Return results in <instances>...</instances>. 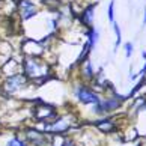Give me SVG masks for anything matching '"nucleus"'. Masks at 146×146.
<instances>
[{
  "label": "nucleus",
  "mask_w": 146,
  "mask_h": 146,
  "mask_svg": "<svg viewBox=\"0 0 146 146\" xmlns=\"http://www.w3.org/2000/svg\"><path fill=\"white\" fill-rule=\"evenodd\" d=\"M77 68V74H78V80L80 82H84V83H90L95 77V68H94V63H92L90 57L84 59V60L78 62L74 65Z\"/></svg>",
  "instance_id": "obj_8"
},
{
  "label": "nucleus",
  "mask_w": 146,
  "mask_h": 146,
  "mask_svg": "<svg viewBox=\"0 0 146 146\" xmlns=\"http://www.w3.org/2000/svg\"><path fill=\"white\" fill-rule=\"evenodd\" d=\"M74 127V117L71 115H59L51 122L45 123V133L50 136H66Z\"/></svg>",
  "instance_id": "obj_5"
},
{
  "label": "nucleus",
  "mask_w": 146,
  "mask_h": 146,
  "mask_svg": "<svg viewBox=\"0 0 146 146\" xmlns=\"http://www.w3.org/2000/svg\"><path fill=\"white\" fill-rule=\"evenodd\" d=\"M21 72H23L30 84L41 86L53 78V65L48 59L42 56H23L21 59Z\"/></svg>",
  "instance_id": "obj_1"
},
{
  "label": "nucleus",
  "mask_w": 146,
  "mask_h": 146,
  "mask_svg": "<svg viewBox=\"0 0 146 146\" xmlns=\"http://www.w3.org/2000/svg\"><path fill=\"white\" fill-rule=\"evenodd\" d=\"M17 12H18L20 18L23 21H29L32 18L38 17V14H39V6H38L35 2H32V0H18Z\"/></svg>",
  "instance_id": "obj_7"
},
{
  "label": "nucleus",
  "mask_w": 146,
  "mask_h": 146,
  "mask_svg": "<svg viewBox=\"0 0 146 146\" xmlns=\"http://www.w3.org/2000/svg\"><path fill=\"white\" fill-rule=\"evenodd\" d=\"M111 29H113V32H115V36H116V45H115V50H117L119 45H121V42H122V30H121V26H119L116 21L111 24Z\"/></svg>",
  "instance_id": "obj_12"
},
{
  "label": "nucleus",
  "mask_w": 146,
  "mask_h": 146,
  "mask_svg": "<svg viewBox=\"0 0 146 146\" xmlns=\"http://www.w3.org/2000/svg\"><path fill=\"white\" fill-rule=\"evenodd\" d=\"M134 44L131 41H127V42H123V51H125V56H127V59H129L133 54H134Z\"/></svg>",
  "instance_id": "obj_14"
},
{
  "label": "nucleus",
  "mask_w": 146,
  "mask_h": 146,
  "mask_svg": "<svg viewBox=\"0 0 146 146\" xmlns=\"http://www.w3.org/2000/svg\"><path fill=\"white\" fill-rule=\"evenodd\" d=\"M33 113H35L36 121H39L42 123H48V122H51L53 119H56L59 116L56 107L53 106V104L44 102L42 100L36 101V107L33 109Z\"/></svg>",
  "instance_id": "obj_6"
},
{
  "label": "nucleus",
  "mask_w": 146,
  "mask_h": 146,
  "mask_svg": "<svg viewBox=\"0 0 146 146\" xmlns=\"http://www.w3.org/2000/svg\"><path fill=\"white\" fill-rule=\"evenodd\" d=\"M59 146H80V145H78L77 142H75L74 139L63 136V137H62V140H60V145H59Z\"/></svg>",
  "instance_id": "obj_16"
},
{
  "label": "nucleus",
  "mask_w": 146,
  "mask_h": 146,
  "mask_svg": "<svg viewBox=\"0 0 146 146\" xmlns=\"http://www.w3.org/2000/svg\"><path fill=\"white\" fill-rule=\"evenodd\" d=\"M94 127L98 129L101 134H106V136L115 134V133H117V129H119L116 119L111 117V116H102L100 119H96V121L94 122Z\"/></svg>",
  "instance_id": "obj_10"
},
{
  "label": "nucleus",
  "mask_w": 146,
  "mask_h": 146,
  "mask_svg": "<svg viewBox=\"0 0 146 146\" xmlns=\"http://www.w3.org/2000/svg\"><path fill=\"white\" fill-rule=\"evenodd\" d=\"M98 6V2H90V3H86L82 12L78 14L77 17V21L80 24L83 26V27H90V26H94V20H95V9Z\"/></svg>",
  "instance_id": "obj_9"
},
{
  "label": "nucleus",
  "mask_w": 146,
  "mask_h": 146,
  "mask_svg": "<svg viewBox=\"0 0 146 146\" xmlns=\"http://www.w3.org/2000/svg\"><path fill=\"white\" fill-rule=\"evenodd\" d=\"M143 26H146V6H145V14H143Z\"/></svg>",
  "instance_id": "obj_17"
},
{
  "label": "nucleus",
  "mask_w": 146,
  "mask_h": 146,
  "mask_svg": "<svg viewBox=\"0 0 146 146\" xmlns=\"http://www.w3.org/2000/svg\"><path fill=\"white\" fill-rule=\"evenodd\" d=\"M29 86H30V82L27 80V77H26L23 72H17V74H12V75H5L0 88H2L3 94L15 95L21 90L27 89Z\"/></svg>",
  "instance_id": "obj_4"
},
{
  "label": "nucleus",
  "mask_w": 146,
  "mask_h": 146,
  "mask_svg": "<svg viewBox=\"0 0 146 146\" xmlns=\"http://www.w3.org/2000/svg\"><path fill=\"white\" fill-rule=\"evenodd\" d=\"M84 41L89 44V47L94 50V48L96 47V44H98L100 41V30L95 27V26H90V27H86L84 30Z\"/></svg>",
  "instance_id": "obj_11"
},
{
  "label": "nucleus",
  "mask_w": 146,
  "mask_h": 146,
  "mask_svg": "<svg viewBox=\"0 0 146 146\" xmlns=\"http://www.w3.org/2000/svg\"><path fill=\"white\" fill-rule=\"evenodd\" d=\"M142 57H143V60H146V51L142 50Z\"/></svg>",
  "instance_id": "obj_18"
},
{
  "label": "nucleus",
  "mask_w": 146,
  "mask_h": 146,
  "mask_svg": "<svg viewBox=\"0 0 146 146\" xmlns=\"http://www.w3.org/2000/svg\"><path fill=\"white\" fill-rule=\"evenodd\" d=\"M72 95L80 104L89 106V107L98 104L102 98V95L98 90H95L89 83H84V82H78L72 86Z\"/></svg>",
  "instance_id": "obj_3"
},
{
  "label": "nucleus",
  "mask_w": 146,
  "mask_h": 146,
  "mask_svg": "<svg viewBox=\"0 0 146 146\" xmlns=\"http://www.w3.org/2000/svg\"><path fill=\"white\" fill-rule=\"evenodd\" d=\"M107 17H109V21L113 24L115 23V0H111L109 3V6H107Z\"/></svg>",
  "instance_id": "obj_15"
},
{
  "label": "nucleus",
  "mask_w": 146,
  "mask_h": 146,
  "mask_svg": "<svg viewBox=\"0 0 146 146\" xmlns=\"http://www.w3.org/2000/svg\"><path fill=\"white\" fill-rule=\"evenodd\" d=\"M125 100H127V96L117 94V92H115L111 95H107V96H102L98 104L92 106V113L95 116H100V117L110 116L121 109L123 106V102H125Z\"/></svg>",
  "instance_id": "obj_2"
},
{
  "label": "nucleus",
  "mask_w": 146,
  "mask_h": 146,
  "mask_svg": "<svg viewBox=\"0 0 146 146\" xmlns=\"http://www.w3.org/2000/svg\"><path fill=\"white\" fill-rule=\"evenodd\" d=\"M6 146H30V145L26 142V140H23L21 137H18V136H12L8 140Z\"/></svg>",
  "instance_id": "obj_13"
}]
</instances>
